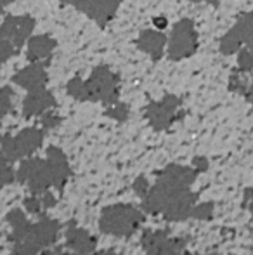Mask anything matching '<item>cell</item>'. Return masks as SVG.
I'll return each mask as SVG.
<instances>
[{"instance_id": "1", "label": "cell", "mask_w": 253, "mask_h": 255, "mask_svg": "<svg viewBox=\"0 0 253 255\" xmlns=\"http://www.w3.org/2000/svg\"><path fill=\"white\" fill-rule=\"evenodd\" d=\"M68 96L77 101L102 103L104 106H113L118 103L120 77L106 64H99L92 70L87 80L75 77L66 85Z\"/></svg>"}, {"instance_id": "2", "label": "cell", "mask_w": 253, "mask_h": 255, "mask_svg": "<svg viewBox=\"0 0 253 255\" xmlns=\"http://www.w3.org/2000/svg\"><path fill=\"white\" fill-rule=\"evenodd\" d=\"M199 47L198 30L194 21L182 17L172 26L170 35H167V56L170 61L189 59Z\"/></svg>"}, {"instance_id": "3", "label": "cell", "mask_w": 253, "mask_h": 255, "mask_svg": "<svg viewBox=\"0 0 253 255\" xmlns=\"http://www.w3.org/2000/svg\"><path fill=\"white\" fill-rule=\"evenodd\" d=\"M44 142V130L40 128H24L16 135H3L0 139V151L9 161L21 160L35 153Z\"/></svg>"}, {"instance_id": "4", "label": "cell", "mask_w": 253, "mask_h": 255, "mask_svg": "<svg viewBox=\"0 0 253 255\" xmlns=\"http://www.w3.org/2000/svg\"><path fill=\"white\" fill-rule=\"evenodd\" d=\"M241 47L253 52V10L241 14L219 44V51L224 56H233Z\"/></svg>"}, {"instance_id": "5", "label": "cell", "mask_w": 253, "mask_h": 255, "mask_svg": "<svg viewBox=\"0 0 253 255\" xmlns=\"http://www.w3.org/2000/svg\"><path fill=\"white\" fill-rule=\"evenodd\" d=\"M63 5H71L78 12L90 17L99 28L104 30L116 16L123 0H59Z\"/></svg>"}, {"instance_id": "6", "label": "cell", "mask_w": 253, "mask_h": 255, "mask_svg": "<svg viewBox=\"0 0 253 255\" xmlns=\"http://www.w3.org/2000/svg\"><path fill=\"white\" fill-rule=\"evenodd\" d=\"M17 179L23 184H28L33 195H42V193L47 191V188L52 186V174L49 161L38 160V158L23 161L19 170H17Z\"/></svg>"}, {"instance_id": "7", "label": "cell", "mask_w": 253, "mask_h": 255, "mask_svg": "<svg viewBox=\"0 0 253 255\" xmlns=\"http://www.w3.org/2000/svg\"><path fill=\"white\" fill-rule=\"evenodd\" d=\"M180 106H182V99L177 98V96L167 94L160 101L149 103L146 106L144 115L153 128L163 130V128L170 127L180 117Z\"/></svg>"}, {"instance_id": "8", "label": "cell", "mask_w": 253, "mask_h": 255, "mask_svg": "<svg viewBox=\"0 0 253 255\" xmlns=\"http://www.w3.org/2000/svg\"><path fill=\"white\" fill-rule=\"evenodd\" d=\"M141 222V214L132 207L118 205V207L108 208L104 212V217L101 219V226L106 233L113 235H130Z\"/></svg>"}, {"instance_id": "9", "label": "cell", "mask_w": 253, "mask_h": 255, "mask_svg": "<svg viewBox=\"0 0 253 255\" xmlns=\"http://www.w3.org/2000/svg\"><path fill=\"white\" fill-rule=\"evenodd\" d=\"M35 19L28 14L24 16H5L0 24V38L9 40L17 51H21L35 30Z\"/></svg>"}, {"instance_id": "10", "label": "cell", "mask_w": 253, "mask_h": 255, "mask_svg": "<svg viewBox=\"0 0 253 255\" xmlns=\"http://www.w3.org/2000/svg\"><path fill=\"white\" fill-rule=\"evenodd\" d=\"M49 63H30V66L19 70L12 77V84L19 85L21 89L28 92L40 91L47 85V71L45 66Z\"/></svg>"}, {"instance_id": "11", "label": "cell", "mask_w": 253, "mask_h": 255, "mask_svg": "<svg viewBox=\"0 0 253 255\" xmlns=\"http://www.w3.org/2000/svg\"><path fill=\"white\" fill-rule=\"evenodd\" d=\"M135 45L141 52L148 54L153 61H160L167 51V35L162 30L148 28L139 33L135 38Z\"/></svg>"}, {"instance_id": "12", "label": "cell", "mask_w": 253, "mask_h": 255, "mask_svg": "<svg viewBox=\"0 0 253 255\" xmlns=\"http://www.w3.org/2000/svg\"><path fill=\"white\" fill-rule=\"evenodd\" d=\"M56 106V98L52 92L47 89H40V91L28 92V96L23 101V115L24 118L37 117V115H44L45 111L52 110Z\"/></svg>"}, {"instance_id": "13", "label": "cell", "mask_w": 253, "mask_h": 255, "mask_svg": "<svg viewBox=\"0 0 253 255\" xmlns=\"http://www.w3.org/2000/svg\"><path fill=\"white\" fill-rule=\"evenodd\" d=\"M58 42L51 35H35L28 38L26 57L30 63H49Z\"/></svg>"}, {"instance_id": "14", "label": "cell", "mask_w": 253, "mask_h": 255, "mask_svg": "<svg viewBox=\"0 0 253 255\" xmlns=\"http://www.w3.org/2000/svg\"><path fill=\"white\" fill-rule=\"evenodd\" d=\"M47 161L49 167H51V174H52V184L61 188L66 182L68 175H70V167H68V160L64 156V153L59 148H49L47 151Z\"/></svg>"}, {"instance_id": "15", "label": "cell", "mask_w": 253, "mask_h": 255, "mask_svg": "<svg viewBox=\"0 0 253 255\" xmlns=\"http://www.w3.org/2000/svg\"><path fill=\"white\" fill-rule=\"evenodd\" d=\"M148 249H149V255H179V247H177L175 242H170L165 235H151L148 240Z\"/></svg>"}, {"instance_id": "16", "label": "cell", "mask_w": 253, "mask_h": 255, "mask_svg": "<svg viewBox=\"0 0 253 255\" xmlns=\"http://www.w3.org/2000/svg\"><path fill=\"white\" fill-rule=\"evenodd\" d=\"M68 243L73 250H77L78 254H90L94 249V240L84 231V229L78 228H70L68 231Z\"/></svg>"}, {"instance_id": "17", "label": "cell", "mask_w": 253, "mask_h": 255, "mask_svg": "<svg viewBox=\"0 0 253 255\" xmlns=\"http://www.w3.org/2000/svg\"><path fill=\"white\" fill-rule=\"evenodd\" d=\"M238 54V71L240 73H253V52L247 47H241Z\"/></svg>"}, {"instance_id": "18", "label": "cell", "mask_w": 253, "mask_h": 255, "mask_svg": "<svg viewBox=\"0 0 253 255\" xmlns=\"http://www.w3.org/2000/svg\"><path fill=\"white\" fill-rule=\"evenodd\" d=\"M12 99H14V92L10 87H0V120L12 110Z\"/></svg>"}, {"instance_id": "19", "label": "cell", "mask_w": 253, "mask_h": 255, "mask_svg": "<svg viewBox=\"0 0 253 255\" xmlns=\"http://www.w3.org/2000/svg\"><path fill=\"white\" fill-rule=\"evenodd\" d=\"M14 181V172L9 165V160L3 156V153L0 151V188L10 184Z\"/></svg>"}, {"instance_id": "20", "label": "cell", "mask_w": 253, "mask_h": 255, "mask_svg": "<svg viewBox=\"0 0 253 255\" xmlns=\"http://www.w3.org/2000/svg\"><path fill=\"white\" fill-rule=\"evenodd\" d=\"M17 52H19V51H17V49L14 47L9 40H3V38H0V64H3L5 61H9L10 57L16 56Z\"/></svg>"}, {"instance_id": "21", "label": "cell", "mask_w": 253, "mask_h": 255, "mask_svg": "<svg viewBox=\"0 0 253 255\" xmlns=\"http://www.w3.org/2000/svg\"><path fill=\"white\" fill-rule=\"evenodd\" d=\"M59 124H61V117L52 113L51 110L42 115V125H44V128H54V127H58Z\"/></svg>"}, {"instance_id": "22", "label": "cell", "mask_w": 253, "mask_h": 255, "mask_svg": "<svg viewBox=\"0 0 253 255\" xmlns=\"http://www.w3.org/2000/svg\"><path fill=\"white\" fill-rule=\"evenodd\" d=\"M108 115L113 118H116V120H125L127 118V106L125 104H120V103L113 104V106L108 108Z\"/></svg>"}, {"instance_id": "23", "label": "cell", "mask_w": 253, "mask_h": 255, "mask_svg": "<svg viewBox=\"0 0 253 255\" xmlns=\"http://www.w3.org/2000/svg\"><path fill=\"white\" fill-rule=\"evenodd\" d=\"M153 24H155V28L156 30H165L167 26H169V19H167L165 16H158V17H155L153 19Z\"/></svg>"}, {"instance_id": "24", "label": "cell", "mask_w": 253, "mask_h": 255, "mask_svg": "<svg viewBox=\"0 0 253 255\" xmlns=\"http://www.w3.org/2000/svg\"><path fill=\"white\" fill-rule=\"evenodd\" d=\"M245 98L253 104V80H252V84H248V89H247V92H245Z\"/></svg>"}, {"instance_id": "25", "label": "cell", "mask_w": 253, "mask_h": 255, "mask_svg": "<svg viewBox=\"0 0 253 255\" xmlns=\"http://www.w3.org/2000/svg\"><path fill=\"white\" fill-rule=\"evenodd\" d=\"M12 2H14V0H0V14H2L3 10H5V7L10 5Z\"/></svg>"}, {"instance_id": "26", "label": "cell", "mask_w": 253, "mask_h": 255, "mask_svg": "<svg viewBox=\"0 0 253 255\" xmlns=\"http://www.w3.org/2000/svg\"><path fill=\"white\" fill-rule=\"evenodd\" d=\"M189 2H192V3H198V2H206V3H210V5H217V0H189Z\"/></svg>"}, {"instance_id": "27", "label": "cell", "mask_w": 253, "mask_h": 255, "mask_svg": "<svg viewBox=\"0 0 253 255\" xmlns=\"http://www.w3.org/2000/svg\"><path fill=\"white\" fill-rule=\"evenodd\" d=\"M97 255H113V254H109V252H102V254H97Z\"/></svg>"}]
</instances>
